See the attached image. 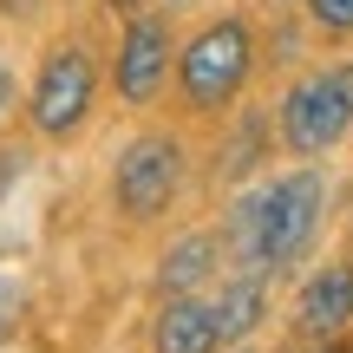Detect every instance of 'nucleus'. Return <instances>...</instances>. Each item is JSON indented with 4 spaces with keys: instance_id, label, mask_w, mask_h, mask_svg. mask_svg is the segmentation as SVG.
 Masks as SVG:
<instances>
[{
    "instance_id": "nucleus-9",
    "label": "nucleus",
    "mask_w": 353,
    "mask_h": 353,
    "mask_svg": "<svg viewBox=\"0 0 353 353\" xmlns=\"http://www.w3.org/2000/svg\"><path fill=\"white\" fill-rule=\"evenodd\" d=\"M151 353H223V334H216V294H183V301L157 307Z\"/></svg>"
},
{
    "instance_id": "nucleus-6",
    "label": "nucleus",
    "mask_w": 353,
    "mask_h": 353,
    "mask_svg": "<svg viewBox=\"0 0 353 353\" xmlns=\"http://www.w3.org/2000/svg\"><path fill=\"white\" fill-rule=\"evenodd\" d=\"M170 65H176V39L164 13H131L125 39H118V59H112V92L125 105H151L157 92L170 85Z\"/></svg>"
},
{
    "instance_id": "nucleus-8",
    "label": "nucleus",
    "mask_w": 353,
    "mask_h": 353,
    "mask_svg": "<svg viewBox=\"0 0 353 353\" xmlns=\"http://www.w3.org/2000/svg\"><path fill=\"white\" fill-rule=\"evenodd\" d=\"M294 327L314 341H341V327H353V262H327L321 275H307L294 301Z\"/></svg>"
},
{
    "instance_id": "nucleus-1",
    "label": "nucleus",
    "mask_w": 353,
    "mask_h": 353,
    "mask_svg": "<svg viewBox=\"0 0 353 353\" xmlns=\"http://www.w3.org/2000/svg\"><path fill=\"white\" fill-rule=\"evenodd\" d=\"M321 203H327V183H321L314 164H307V170H288V176H268V183H255L249 196L229 210V249L242 255L249 275L288 268L294 255L314 242Z\"/></svg>"
},
{
    "instance_id": "nucleus-17",
    "label": "nucleus",
    "mask_w": 353,
    "mask_h": 353,
    "mask_svg": "<svg viewBox=\"0 0 353 353\" xmlns=\"http://www.w3.org/2000/svg\"><path fill=\"white\" fill-rule=\"evenodd\" d=\"M236 353H249V347H236Z\"/></svg>"
},
{
    "instance_id": "nucleus-7",
    "label": "nucleus",
    "mask_w": 353,
    "mask_h": 353,
    "mask_svg": "<svg viewBox=\"0 0 353 353\" xmlns=\"http://www.w3.org/2000/svg\"><path fill=\"white\" fill-rule=\"evenodd\" d=\"M216 268H223V236H210V229H190V236H176L164 249V262H157L151 288L157 301H183V294H210Z\"/></svg>"
},
{
    "instance_id": "nucleus-13",
    "label": "nucleus",
    "mask_w": 353,
    "mask_h": 353,
    "mask_svg": "<svg viewBox=\"0 0 353 353\" xmlns=\"http://www.w3.org/2000/svg\"><path fill=\"white\" fill-rule=\"evenodd\" d=\"M13 99H20V85H13V65L0 59V125L13 118Z\"/></svg>"
},
{
    "instance_id": "nucleus-14",
    "label": "nucleus",
    "mask_w": 353,
    "mask_h": 353,
    "mask_svg": "<svg viewBox=\"0 0 353 353\" xmlns=\"http://www.w3.org/2000/svg\"><path fill=\"white\" fill-rule=\"evenodd\" d=\"M105 7H112V13H125V20H131V13H144L151 0H105Z\"/></svg>"
},
{
    "instance_id": "nucleus-16",
    "label": "nucleus",
    "mask_w": 353,
    "mask_h": 353,
    "mask_svg": "<svg viewBox=\"0 0 353 353\" xmlns=\"http://www.w3.org/2000/svg\"><path fill=\"white\" fill-rule=\"evenodd\" d=\"M321 353H353V341H327V347H321Z\"/></svg>"
},
{
    "instance_id": "nucleus-2",
    "label": "nucleus",
    "mask_w": 353,
    "mask_h": 353,
    "mask_svg": "<svg viewBox=\"0 0 353 353\" xmlns=\"http://www.w3.org/2000/svg\"><path fill=\"white\" fill-rule=\"evenodd\" d=\"M176 99H183V112H229V105L242 99V85L255 79V26L249 13H216V20H203L196 33L176 46Z\"/></svg>"
},
{
    "instance_id": "nucleus-12",
    "label": "nucleus",
    "mask_w": 353,
    "mask_h": 353,
    "mask_svg": "<svg viewBox=\"0 0 353 353\" xmlns=\"http://www.w3.org/2000/svg\"><path fill=\"white\" fill-rule=\"evenodd\" d=\"M20 301H26V294H20V281H13V275H0V334L20 321Z\"/></svg>"
},
{
    "instance_id": "nucleus-11",
    "label": "nucleus",
    "mask_w": 353,
    "mask_h": 353,
    "mask_svg": "<svg viewBox=\"0 0 353 353\" xmlns=\"http://www.w3.org/2000/svg\"><path fill=\"white\" fill-rule=\"evenodd\" d=\"M307 13H314V26L327 39H347L353 33V0H307Z\"/></svg>"
},
{
    "instance_id": "nucleus-4",
    "label": "nucleus",
    "mask_w": 353,
    "mask_h": 353,
    "mask_svg": "<svg viewBox=\"0 0 353 353\" xmlns=\"http://www.w3.org/2000/svg\"><path fill=\"white\" fill-rule=\"evenodd\" d=\"M92 105H99V59L85 46H52L33 72V92H26V125L33 138L65 144L85 131Z\"/></svg>"
},
{
    "instance_id": "nucleus-3",
    "label": "nucleus",
    "mask_w": 353,
    "mask_h": 353,
    "mask_svg": "<svg viewBox=\"0 0 353 353\" xmlns=\"http://www.w3.org/2000/svg\"><path fill=\"white\" fill-rule=\"evenodd\" d=\"M275 131H281V144H288L301 164L307 157H327L353 131V59L314 65V72L294 79L281 112H275Z\"/></svg>"
},
{
    "instance_id": "nucleus-5",
    "label": "nucleus",
    "mask_w": 353,
    "mask_h": 353,
    "mask_svg": "<svg viewBox=\"0 0 353 353\" xmlns=\"http://www.w3.org/2000/svg\"><path fill=\"white\" fill-rule=\"evenodd\" d=\"M183 170H190V157H183V144L170 131H138L112 164V210L125 223L170 216V203L183 196Z\"/></svg>"
},
{
    "instance_id": "nucleus-10",
    "label": "nucleus",
    "mask_w": 353,
    "mask_h": 353,
    "mask_svg": "<svg viewBox=\"0 0 353 353\" xmlns=\"http://www.w3.org/2000/svg\"><path fill=\"white\" fill-rule=\"evenodd\" d=\"M210 294H216V334H223V353L242 347L255 327H262V314H268V281L262 275H236V281H223V288H210Z\"/></svg>"
},
{
    "instance_id": "nucleus-15",
    "label": "nucleus",
    "mask_w": 353,
    "mask_h": 353,
    "mask_svg": "<svg viewBox=\"0 0 353 353\" xmlns=\"http://www.w3.org/2000/svg\"><path fill=\"white\" fill-rule=\"evenodd\" d=\"M183 7H196V0H164V20H170V13H183Z\"/></svg>"
}]
</instances>
